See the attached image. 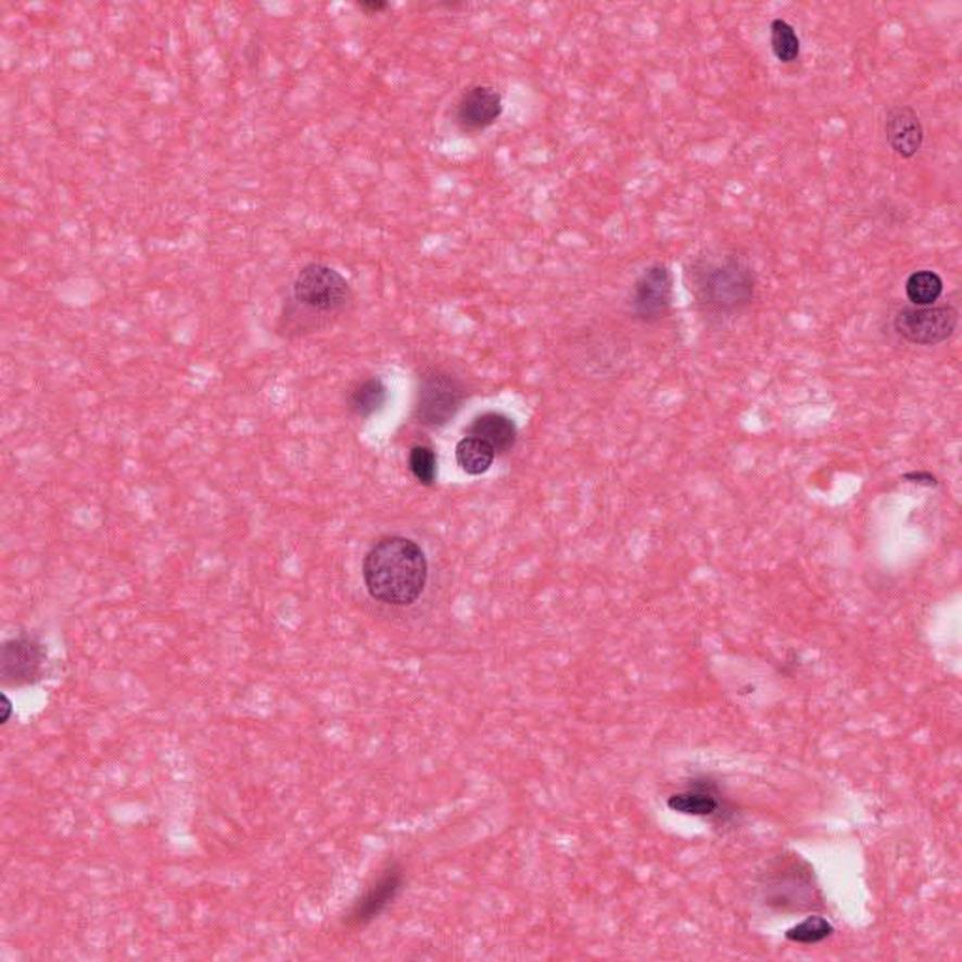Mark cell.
Segmentation results:
<instances>
[{
    "label": "cell",
    "mask_w": 962,
    "mask_h": 962,
    "mask_svg": "<svg viewBox=\"0 0 962 962\" xmlns=\"http://www.w3.org/2000/svg\"><path fill=\"white\" fill-rule=\"evenodd\" d=\"M426 553L403 536H385L363 560V581L375 600L388 606H412L427 585Z\"/></svg>",
    "instance_id": "1"
},
{
    "label": "cell",
    "mask_w": 962,
    "mask_h": 962,
    "mask_svg": "<svg viewBox=\"0 0 962 962\" xmlns=\"http://www.w3.org/2000/svg\"><path fill=\"white\" fill-rule=\"evenodd\" d=\"M692 292L705 313L730 318L743 313L756 295L750 265L733 254L707 256L692 265Z\"/></svg>",
    "instance_id": "2"
},
{
    "label": "cell",
    "mask_w": 962,
    "mask_h": 962,
    "mask_svg": "<svg viewBox=\"0 0 962 962\" xmlns=\"http://www.w3.org/2000/svg\"><path fill=\"white\" fill-rule=\"evenodd\" d=\"M293 295L301 305L316 313H337L352 300L350 284L333 267L311 264L301 269L293 282Z\"/></svg>",
    "instance_id": "3"
},
{
    "label": "cell",
    "mask_w": 962,
    "mask_h": 962,
    "mask_svg": "<svg viewBox=\"0 0 962 962\" xmlns=\"http://www.w3.org/2000/svg\"><path fill=\"white\" fill-rule=\"evenodd\" d=\"M465 401V390L450 372L433 369L421 377L416 416L429 427L446 426Z\"/></svg>",
    "instance_id": "4"
},
{
    "label": "cell",
    "mask_w": 962,
    "mask_h": 962,
    "mask_svg": "<svg viewBox=\"0 0 962 962\" xmlns=\"http://www.w3.org/2000/svg\"><path fill=\"white\" fill-rule=\"evenodd\" d=\"M959 324V313L949 305L941 307H910L902 308L895 316V331L904 341L921 346H935L940 342L948 341L955 333Z\"/></svg>",
    "instance_id": "5"
},
{
    "label": "cell",
    "mask_w": 962,
    "mask_h": 962,
    "mask_svg": "<svg viewBox=\"0 0 962 962\" xmlns=\"http://www.w3.org/2000/svg\"><path fill=\"white\" fill-rule=\"evenodd\" d=\"M673 300V277L671 271L662 264L650 265L649 269L642 273V277L635 280L632 290V313L643 321L662 320L668 314Z\"/></svg>",
    "instance_id": "6"
},
{
    "label": "cell",
    "mask_w": 962,
    "mask_h": 962,
    "mask_svg": "<svg viewBox=\"0 0 962 962\" xmlns=\"http://www.w3.org/2000/svg\"><path fill=\"white\" fill-rule=\"evenodd\" d=\"M43 660L46 653L40 643L27 635L14 637L2 647L0 676L10 686L35 683L42 673Z\"/></svg>",
    "instance_id": "7"
},
{
    "label": "cell",
    "mask_w": 962,
    "mask_h": 962,
    "mask_svg": "<svg viewBox=\"0 0 962 962\" xmlns=\"http://www.w3.org/2000/svg\"><path fill=\"white\" fill-rule=\"evenodd\" d=\"M503 113V98L491 87H474L465 92L457 105V123L467 132H478L493 125Z\"/></svg>",
    "instance_id": "8"
},
{
    "label": "cell",
    "mask_w": 962,
    "mask_h": 962,
    "mask_svg": "<svg viewBox=\"0 0 962 962\" xmlns=\"http://www.w3.org/2000/svg\"><path fill=\"white\" fill-rule=\"evenodd\" d=\"M886 138L893 151L902 159H912L920 153L925 140V130L920 115L910 105H895L886 117Z\"/></svg>",
    "instance_id": "9"
},
{
    "label": "cell",
    "mask_w": 962,
    "mask_h": 962,
    "mask_svg": "<svg viewBox=\"0 0 962 962\" xmlns=\"http://www.w3.org/2000/svg\"><path fill=\"white\" fill-rule=\"evenodd\" d=\"M401 886H403V874L397 869H390L354 904L349 915L350 925H365L382 914V910L395 899Z\"/></svg>",
    "instance_id": "10"
},
{
    "label": "cell",
    "mask_w": 962,
    "mask_h": 962,
    "mask_svg": "<svg viewBox=\"0 0 962 962\" xmlns=\"http://www.w3.org/2000/svg\"><path fill=\"white\" fill-rule=\"evenodd\" d=\"M668 807L673 812L686 814V817L711 818L719 814L722 802L719 799V788L711 779L694 781L691 788L681 794L671 795Z\"/></svg>",
    "instance_id": "11"
},
{
    "label": "cell",
    "mask_w": 962,
    "mask_h": 962,
    "mask_svg": "<svg viewBox=\"0 0 962 962\" xmlns=\"http://www.w3.org/2000/svg\"><path fill=\"white\" fill-rule=\"evenodd\" d=\"M470 434L488 442L489 446L495 450V454H506L516 444L517 429L516 423L504 414L489 412L474 419Z\"/></svg>",
    "instance_id": "12"
},
{
    "label": "cell",
    "mask_w": 962,
    "mask_h": 962,
    "mask_svg": "<svg viewBox=\"0 0 962 962\" xmlns=\"http://www.w3.org/2000/svg\"><path fill=\"white\" fill-rule=\"evenodd\" d=\"M455 457L459 467L470 476L485 474L493 460H495V450L489 446L488 442L476 439V436H467L460 440L455 447Z\"/></svg>",
    "instance_id": "13"
},
{
    "label": "cell",
    "mask_w": 962,
    "mask_h": 962,
    "mask_svg": "<svg viewBox=\"0 0 962 962\" xmlns=\"http://www.w3.org/2000/svg\"><path fill=\"white\" fill-rule=\"evenodd\" d=\"M385 401H388V388L384 382L378 378H370L350 391L349 408L359 418H369L382 410Z\"/></svg>",
    "instance_id": "14"
},
{
    "label": "cell",
    "mask_w": 962,
    "mask_h": 962,
    "mask_svg": "<svg viewBox=\"0 0 962 962\" xmlns=\"http://www.w3.org/2000/svg\"><path fill=\"white\" fill-rule=\"evenodd\" d=\"M904 288H907L908 300L912 301L914 307H931L940 300V295L944 293V280L938 273L921 269L908 277Z\"/></svg>",
    "instance_id": "15"
},
{
    "label": "cell",
    "mask_w": 962,
    "mask_h": 962,
    "mask_svg": "<svg viewBox=\"0 0 962 962\" xmlns=\"http://www.w3.org/2000/svg\"><path fill=\"white\" fill-rule=\"evenodd\" d=\"M771 49L774 56L784 64L795 63L801 55V40L786 20H774L771 23Z\"/></svg>",
    "instance_id": "16"
},
{
    "label": "cell",
    "mask_w": 962,
    "mask_h": 962,
    "mask_svg": "<svg viewBox=\"0 0 962 962\" xmlns=\"http://www.w3.org/2000/svg\"><path fill=\"white\" fill-rule=\"evenodd\" d=\"M831 935H833V925H831L830 921L823 920V917H807L799 925L789 928L788 933H786V938L795 941V944L809 946V944H818V941L825 940Z\"/></svg>",
    "instance_id": "17"
},
{
    "label": "cell",
    "mask_w": 962,
    "mask_h": 962,
    "mask_svg": "<svg viewBox=\"0 0 962 962\" xmlns=\"http://www.w3.org/2000/svg\"><path fill=\"white\" fill-rule=\"evenodd\" d=\"M408 465H410L412 474L419 483L433 485L434 480H436V455H434L431 447H412Z\"/></svg>",
    "instance_id": "18"
},
{
    "label": "cell",
    "mask_w": 962,
    "mask_h": 962,
    "mask_svg": "<svg viewBox=\"0 0 962 962\" xmlns=\"http://www.w3.org/2000/svg\"><path fill=\"white\" fill-rule=\"evenodd\" d=\"M904 480L912 481V483H921V485H928V488H933V485L938 483L935 476L928 474V472H910V474L904 476Z\"/></svg>",
    "instance_id": "19"
},
{
    "label": "cell",
    "mask_w": 962,
    "mask_h": 962,
    "mask_svg": "<svg viewBox=\"0 0 962 962\" xmlns=\"http://www.w3.org/2000/svg\"><path fill=\"white\" fill-rule=\"evenodd\" d=\"M359 7L363 10H369V12H382V10L388 8V2H384V0H363V2H359Z\"/></svg>",
    "instance_id": "20"
},
{
    "label": "cell",
    "mask_w": 962,
    "mask_h": 962,
    "mask_svg": "<svg viewBox=\"0 0 962 962\" xmlns=\"http://www.w3.org/2000/svg\"><path fill=\"white\" fill-rule=\"evenodd\" d=\"M2 701H4V717H2V724H7L8 720H10V714H12V704H10V699L7 696H2Z\"/></svg>",
    "instance_id": "21"
}]
</instances>
